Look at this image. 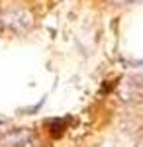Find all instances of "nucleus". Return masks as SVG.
<instances>
[{
    "label": "nucleus",
    "mask_w": 143,
    "mask_h": 147,
    "mask_svg": "<svg viewBox=\"0 0 143 147\" xmlns=\"http://www.w3.org/2000/svg\"><path fill=\"white\" fill-rule=\"evenodd\" d=\"M0 22L14 34H26L28 30H32L33 16L24 8H10L0 16Z\"/></svg>",
    "instance_id": "nucleus-1"
},
{
    "label": "nucleus",
    "mask_w": 143,
    "mask_h": 147,
    "mask_svg": "<svg viewBox=\"0 0 143 147\" xmlns=\"http://www.w3.org/2000/svg\"><path fill=\"white\" fill-rule=\"evenodd\" d=\"M35 134L30 129H12L0 137V147H33Z\"/></svg>",
    "instance_id": "nucleus-2"
},
{
    "label": "nucleus",
    "mask_w": 143,
    "mask_h": 147,
    "mask_svg": "<svg viewBox=\"0 0 143 147\" xmlns=\"http://www.w3.org/2000/svg\"><path fill=\"white\" fill-rule=\"evenodd\" d=\"M121 98L127 102H139L143 100V77H132L121 84Z\"/></svg>",
    "instance_id": "nucleus-3"
},
{
    "label": "nucleus",
    "mask_w": 143,
    "mask_h": 147,
    "mask_svg": "<svg viewBox=\"0 0 143 147\" xmlns=\"http://www.w3.org/2000/svg\"><path fill=\"white\" fill-rule=\"evenodd\" d=\"M116 4H133V2H139V0H112Z\"/></svg>",
    "instance_id": "nucleus-4"
},
{
    "label": "nucleus",
    "mask_w": 143,
    "mask_h": 147,
    "mask_svg": "<svg viewBox=\"0 0 143 147\" xmlns=\"http://www.w3.org/2000/svg\"><path fill=\"white\" fill-rule=\"evenodd\" d=\"M137 147H143V139H139V143H137Z\"/></svg>",
    "instance_id": "nucleus-5"
}]
</instances>
